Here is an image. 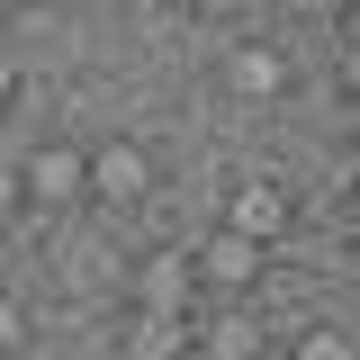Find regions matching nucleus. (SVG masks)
I'll use <instances>...</instances> for the list:
<instances>
[{"mask_svg": "<svg viewBox=\"0 0 360 360\" xmlns=\"http://www.w3.org/2000/svg\"><path fill=\"white\" fill-rule=\"evenodd\" d=\"M18 207H37L27 198V162H0V217H18Z\"/></svg>", "mask_w": 360, "mask_h": 360, "instance_id": "0eeeda50", "label": "nucleus"}, {"mask_svg": "<svg viewBox=\"0 0 360 360\" xmlns=\"http://www.w3.org/2000/svg\"><path fill=\"white\" fill-rule=\"evenodd\" d=\"M9 90H18V72H9V54H0V99H9Z\"/></svg>", "mask_w": 360, "mask_h": 360, "instance_id": "9d476101", "label": "nucleus"}, {"mask_svg": "<svg viewBox=\"0 0 360 360\" xmlns=\"http://www.w3.org/2000/svg\"><path fill=\"white\" fill-rule=\"evenodd\" d=\"M352 243H360V198H352Z\"/></svg>", "mask_w": 360, "mask_h": 360, "instance_id": "ddd939ff", "label": "nucleus"}, {"mask_svg": "<svg viewBox=\"0 0 360 360\" xmlns=\"http://www.w3.org/2000/svg\"><path fill=\"white\" fill-rule=\"evenodd\" d=\"M225 225H234V234H252V243H270V234L288 225V189H270V180H243V189L225 198Z\"/></svg>", "mask_w": 360, "mask_h": 360, "instance_id": "7ed1b4c3", "label": "nucleus"}, {"mask_svg": "<svg viewBox=\"0 0 360 360\" xmlns=\"http://www.w3.org/2000/svg\"><path fill=\"white\" fill-rule=\"evenodd\" d=\"M252 360H288V352H252Z\"/></svg>", "mask_w": 360, "mask_h": 360, "instance_id": "4468645a", "label": "nucleus"}, {"mask_svg": "<svg viewBox=\"0 0 360 360\" xmlns=\"http://www.w3.org/2000/svg\"><path fill=\"white\" fill-rule=\"evenodd\" d=\"M288 360H360V352L342 342V333H333V324H307V333L288 342Z\"/></svg>", "mask_w": 360, "mask_h": 360, "instance_id": "423d86ee", "label": "nucleus"}, {"mask_svg": "<svg viewBox=\"0 0 360 360\" xmlns=\"http://www.w3.org/2000/svg\"><path fill=\"white\" fill-rule=\"evenodd\" d=\"M82 189H90V153H72V144H45L27 162V198H82Z\"/></svg>", "mask_w": 360, "mask_h": 360, "instance_id": "20e7f679", "label": "nucleus"}, {"mask_svg": "<svg viewBox=\"0 0 360 360\" xmlns=\"http://www.w3.org/2000/svg\"><path fill=\"white\" fill-rule=\"evenodd\" d=\"M153 189V162H144V144H90V198H108V207H127Z\"/></svg>", "mask_w": 360, "mask_h": 360, "instance_id": "f03ea898", "label": "nucleus"}, {"mask_svg": "<svg viewBox=\"0 0 360 360\" xmlns=\"http://www.w3.org/2000/svg\"><path fill=\"white\" fill-rule=\"evenodd\" d=\"M225 82L243 90V99H270V90L288 82V54H279V45H234V54H225Z\"/></svg>", "mask_w": 360, "mask_h": 360, "instance_id": "39448f33", "label": "nucleus"}, {"mask_svg": "<svg viewBox=\"0 0 360 360\" xmlns=\"http://www.w3.org/2000/svg\"><path fill=\"white\" fill-rule=\"evenodd\" d=\"M352 127H360V99H352Z\"/></svg>", "mask_w": 360, "mask_h": 360, "instance_id": "2eb2a0df", "label": "nucleus"}, {"mask_svg": "<svg viewBox=\"0 0 360 360\" xmlns=\"http://www.w3.org/2000/svg\"><path fill=\"white\" fill-rule=\"evenodd\" d=\"M198 9H207V18H217V9H234V0H198Z\"/></svg>", "mask_w": 360, "mask_h": 360, "instance_id": "f8f14e48", "label": "nucleus"}, {"mask_svg": "<svg viewBox=\"0 0 360 360\" xmlns=\"http://www.w3.org/2000/svg\"><path fill=\"white\" fill-rule=\"evenodd\" d=\"M342 82H352V99H360V37H352V54H342Z\"/></svg>", "mask_w": 360, "mask_h": 360, "instance_id": "1a4fd4ad", "label": "nucleus"}, {"mask_svg": "<svg viewBox=\"0 0 360 360\" xmlns=\"http://www.w3.org/2000/svg\"><path fill=\"white\" fill-rule=\"evenodd\" d=\"M262 243H252V234H234V225H217V234H207V243H198V252H189V270H198V288H252V279H262Z\"/></svg>", "mask_w": 360, "mask_h": 360, "instance_id": "f257e3e1", "label": "nucleus"}, {"mask_svg": "<svg viewBox=\"0 0 360 360\" xmlns=\"http://www.w3.org/2000/svg\"><path fill=\"white\" fill-rule=\"evenodd\" d=\"M18 342H27V307L0 288V352H18Z\"/></svg>", "mask_w": 360, "mask_h": 360, "instance_id": "6e6552de", "label": "nucleus"}, {"mask_svg": "<svg viewBox=\"0 0 360 360\" xmlns=\"http://www.w3.org/2000/svg\"><path fill=\"white\" fill-rule=\"evenodd\" d=\"M297 9H352V0H297Z\"/></svg>", "mask_w": 360, "mask_h": 360, "instance_id": "9b49d317", "label": "nucleus"}]
</instances>
